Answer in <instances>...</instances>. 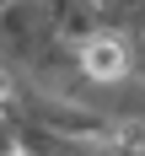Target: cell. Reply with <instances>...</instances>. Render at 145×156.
<instances>
[{
	"mask_svg": "<svg viewBox=\"0 0 145 156\" xmlns=\"http://www.w3.org/2000/svg\"><path fill=\"white\" fill-rule=\"evenodd\" d=\"M140 76H145V38H140Z\"/></svg>",
	"mask_w": 145,
	"mask_h": 156,
	"instance_id": "cell-4",
	"label": "cell"
},
{
	"mask_svg": "<svg viewBox=\"0 0 145 156\" xmlns=\"http://www.w3.org/2000/svg\"><path fill=\"white\" fill-rule=\"evenodd\" d=\"M134 70H140V38L118 27H97L75 43V76H86L91 86H124Z\"/></svg>",
	"mask_w": 145,
	"mask_h": 156,
	"instance_id": "cell-2",
	"label": "cell"
},
{
	"mask_svg": "<svg viewBox=\"0 0 145 156\" xmlns=\"http://www.w3.org/2000/svg\"><path fill=\"white\" fill-rule=\"evenodd\" d=\"M0 11H5V0H0Z\"/></svg>",
	"mask_w": 145,
	"mask_h": 156,
	"instance_id": "cell-5",
	"label": "cell"
},
{
	"mask_svg": "<svg viewBox=\"0 0 145 156\" xmlns=\"http://www.w3.org/2000/svg\"><path fill=\"white\" fill-rule=\"evenodd\" d=\"M97 11H102V27L145 38V0H97Z\"/></svg>",
	"mask_w": 145,
	"mask_h": 156,
	"instance_id": "cell-3",
	"label": "cell"
},
{
	"mask_svg": "<svg viewBox=\"0 0 145 156\" xmlns=\"http://www.w3.org/2000/svg\"><path fill=\"white\" fill-rule=\"evenodd\" d=\"M0 59L32 81L75 70V43L59 32L48 0H5L0 11Z\"/></svg>",
	"mask_w": 145,
	"mask_h": 156,
	"instance_id": "cell-1",
	"label": "cell"
}]
</instances>
